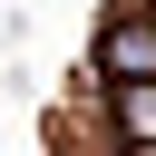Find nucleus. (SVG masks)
<instances>
[{
	"label": "nucleus",
	"instance_id": "1",
	"mask_svg": "<svg viewBox=\"0 0 156 156\" xmlns=\"http://www.w3.org/2000/svg\"><path fill=\"white\" fill-rule=\"evenodd\" d=\"M107 68H156V29H107Z\"/></svg>",
	"mask_w": 156,
	"mask_h": 156
},
{
	"label": "nucleus",
	"instance_id": "2",
	"mask_svg": "<svg viewBox=\"0 0 156 156\" xmlns=\"http://www.w3.org/2000/svg\"><path fill=\"white\" fill-rule=\"evenodd\" d=\"M117 117H127V136H156V88H127Z\"/></svg>",
	"mask_w": 156,
	"mask_h": 156
}]
</instances>
